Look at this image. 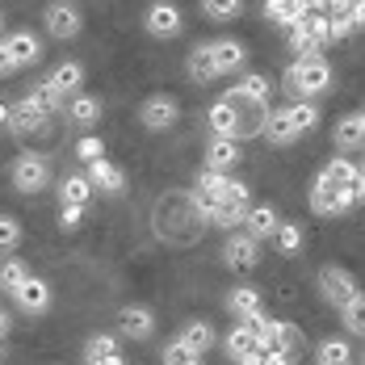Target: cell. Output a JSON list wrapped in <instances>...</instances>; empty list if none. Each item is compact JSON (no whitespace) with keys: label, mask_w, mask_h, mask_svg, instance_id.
I'll return each mask as SVG.
<instances>
[{"label":"cell","mask_w":365,"mask_h":365,"mask_svg":"<svg viewBox=\"0 0 365 365\" xmlns=\"http://www.w3.org/2000/svg\"><path fill=\"white\" fill-rule=\"evenodd\" d=\"M328 84H331V68H328L324 55H315V59H294L290 72H286V93H298L302 101H307V97H319Z\"/></svg>","instance_id":"obj_1"},{"label":"cell","mask_w":365,"mask_h":365,"mask_svg":"<svg viewBox=\"0 0 365 365\" xmlns=\"http://www.w3.org/2000/svg\"><path fill=\"white\" fill-rule=\"evenodd\" d=\"M46 181H51L46 155H38V151L17 155V164H13V185H17L21 193H38V189H46Z\"/></svg>","instance_id":"obj_2"},{"label":"cell","mask_w":365,"mask_h":365,"mask_svg":"<svg viewBox=\"0 0 365 365\" xmlns=\"http://www.w3.org/2000/svg\"><path fill=\"white\" fill-rule=\"evenodd\" d=\"M319 290H324V298L328 302H336V307H344V302H353L357 298V282H353V273L349 269H340V264H328L324 273H319Z\"/></svg>","instance_id":"obj_3"},{"label":"cell","mask_w":365,"mask_h":365,"mask_svg":"<svg viewBox=\"0 0 365 365\" xmlns=\"http://www.w3.org/2000/svg\"><path fill=\"white\" fill-rule=\"evenodd\" d=\"M353 202H357V197H353L349 185H344V189H331V185H324L315 177V189H311V210H315V215H344Z\"/></svg>","instance_id":"obj_4"},{"label":"cell","mask_w":365,"mask_h":365,"mask_svg":"<svg viewBox=\"0 0 365 365\" xmlns=\"http://www.w3.org/2000/svg\"><path fill=\"white\" fill-rule=\"evenodd\" d=\"M139 118H143L147 130H168V126H177L181 106H177L173 97H164V93H160V97H147V101H143V113H139Z\"/></svg>","instance_id":"obj_5"},{"label":"cell","mask_w":365,"mask_h":365,"mask_svg":"<svg viewBox=\"0 0 365 365\" xmlns=\"http://www.w3.org/2000/svg\"><path fill=\"white\" fill-rule=\"evenodd\" d=\"M222 260H227V269H235V273L256 269V260H260V244L240 231V235H231V240L222 244Z\"/></svg>","instance_id":"obj_6"},{"label":"cell","mask_w":365,"mask_h":365,"mask_svg":"<svg viewBox=\"0 0 365 365\" xmlns=\"http://www.w3.org/2000/svg\"><path fill=\"white\" fill-rule=\"evenodd\" d=\"M42 21H46V34H55V38L80 34V9H76V4H46Z\"/></svg>","instance_id":"obj_7"},{"label":"cell","mask_w":365,"mask_h":365,"mask_svg":"<svg viewBox=\"0 0 365 365\" xmlns=\"http://www.w3.org/2000/svg\"><path fill=\"white\" fill-rule=\"evenodd\" d=\"M4 46H9V59H13V68H34L38 59H42V42H38L30 30H17V34L4 38Z\"/></svg>","instance_id":"obj_8"},{"label":"cell","mask_w":365,"mask_h":365,"mask_svg":"<svg viewBox=\"0 0 365 365\" xmlns=\"http://www.w3.org/2000/svg\"><path fill=\"white\" fill-rule=\"evenodd\" d=\"M4 126L21 139V135H34V130L46 126V113H38L30 101H17V106H9V113H4Z\"/></svg>","instance_id":"obj_9"},{"label":"cell","mask_w":365,"mask_h":365,"mask_svg":"<svg viewBox=\"0 0 365 365\" xmlns=\"http://www.w3.org/2000/svg\"><path fill=\"white\" fill-rule=\"evenodd\" d=\"M210 55H215V63H219V76L240 72V68L248 63V51H244V42H240V38H222V42H210Z\"/></svg>","instance_id":"obj_10"},{"label":"cell","mask_w":365,"mask_h":365,"mask_svg":"<svg viewBox=\"0 0 365 365\" xmlns=\"http://www.w3.org/2000/svg\"><path fill=\"white\" fill-rule=\"evenodd\" d=\"M235 164H240V143L235 139H210V147H206V173L227 177V168H235Z\"/></svg>","instance_id":"obj_11"},{"label":"cell","mask_w":365,"mask_h":365,"mask_svg":"<svg viewBox=\"0 0 365 365\" xmlns=\"http://www.w3.org/2000/svg\"><path fill=\"white\" fill-rule=\"evenodd\" d=\"M147 30L155 38L181 34V9H177V4H151V9H147Z\"/></svg>","instance_id":"obj_12"},{"label":"cell","mask_w":365,"mask_h":365,"mask_svg":"<svg viewBox=\"0 0 365 365\" xmlns=\"http://www.w3.org/2000/svg\"><path fill=\"white\" fill-rule=\"evenodd\" d=\"M13 298H17V307H21V311L42 315V311L51 307V286H46L42 277H26V282H21V290L13 294Z\"/></svg>","instance_id":"obj_13"},{"label":"cell","mask_w":365,"mask_h":365,"mask_svg":"<svg viewBox=\"0 0 365 365\" xmlns=\"http://www.w3.org/2000/svg\"><path fill=\"white\" fill-rule=\"evenodd\" d=\"M88 185H93V189H106V193H122V189H126V177H122L118 164H110V160L101 155V160L88 164Z\"/></svg>","instance_id":"obj_14"},{"label":"cell","mask_w":365,"mask_h":365,"mask_svg":"<svg viewBox=\"0 0 365 365\" xmlns=\"http://www.w3.org/2000/svg\"><path fill=\"white\" fill-rule=\"evenodd\" d=\"M277 222H282V219H277V210H273V206H256V210L244 215V235L260 244V240H269V235L277 231Z\"/></svg>","instance_id":"obj_15"},{"label":"cell","mask_w":365,"mask_h":365,"mask_svg":"<svg viewBox=\"0 0 365 365\" xmlns=\"http://www.w3.org/2000/svg\"><path fill=\"white\" fill-rule=\"evenodd\" d=\"M177 340H181V344L189 349V353H197V357H202V353H210V349L219 344V336H215V328H210V324H202V319H193V324H185Z\"/></svg>","instance_id":"obj_16"},{"label":"cell","mask_w":365,"mask_h":365,"mask_svg":"<svg viewBox=\"0 0 365 365\" xmlns=\"http://www.w3.org/2000/svg\"><path fill=\"white\" fill-rule=\"evenodd\" d=\"M206 118H210V130H215V139H235V135H240V110H235V106L215 101Z\"/></svg>","instance_id":"obj_17"},{"label":"cell","mask_w":365,"mask_h":365,"mask_svg":"<svg viewBox=\"0 0 365 365\" xmlns=\"http://www.w3.org/2000/svg\"><path fill=\"white\" fill-rule=\"evenodd\" d=\"M151 331H155V315H151L147 307H126V311H122V336L147 340Z\"/></svg>","instance_id":"obj_18"},{"label":"cell","mask_w":365,"mask_h":365,"mask_svg":"<svg viewBox=\"0 0 365 365\" xmlns=\"http://www.w3.org/2000/svg\"><path fill=\"white\" fill-rule=\"evenodd\" d=\"M302 13H307L302 0H269V4H264V17H269L273 26H286V30H294V26L302 21Z\"/></svg>","instance_id":"obj_19"},{"label":"cell","mask_w":365,"mask_h":365,"mask_svg":"<svg viewBox=\"0 0 365 365\" xmlns=\"http://www.w3.org/2000/svg\"><path fill=\"white\" fill-rule=\"evenodd\" d=\"M80 80H84V68H80L76 59H63V63L51 72V80H46V84H51L59 97H72L76 88H80Z\"/></svg>","instance_id":"obj_20"},{"label":"cell","mask_w":365,"mask_h":365,"mask_svg":"<svg viewBox=\"0 0 365 365\" xmlns=\"http://www.w3.org/2000/svg\"><path fill=\"white\" fill-rule=\"evenodd\" d=\"M260 130L269 135V143H277V147H286L294 143L298 135H294V126H290V113L286 110H269L264 113V122H260Z\"/></svg>","instance_id":"obj_21"},{"label":"cell","mask_w":365,"mask_h":365,"mask_svg":"<svg viewBox=\"0 0 365 365\" xmlns=\"http://www.w3.org/2000/svg\"><path fill=\"white\" fill-rule=\"evenodd\" d=\"M365 139V118L361 113H349V118H340V126H336V147L349 155V151H357Z\"/></svg>","instance_id":"obj_22"},{"label":"cell","mask_w":365,"mask_h":365,"mask_svg":"<svg viewBox=\"0 0 365 365\" xmlns=\"http://www.w3.org/2000/svg\"><path fill=\"white\" fill-rule=\"evenodd\" d=\"M227 311L235 319H252V315H260V294L252 286H235V290L227 294Z\"/></svg>","instance_id":"obj_23"},{"label":"cell","mask_w":365,"mask_h":365,"mask_svg":"<svg viewBox=\"0 0 365 365\" xmlns=\"http://www.w3.org/2000/svg\"><path fill=\"white\" fill-rule=\"evenodd\" d=\"M189 76H193V80H202V84L219 80V63H215V55H210V42H202V46H193V51H189Z\"/></svg>","instance_id":"obj_24"},{"label":"cell","mask_w":365,"mask_h":365,"mask_svg":"<svg viewBox=\"0 0 365 365\" xmlns=\"http://www.w3.org/2000/svg\"><path fill=\"white\" fill-rule=\"evenodd\" d=\"M84 365H126V361H122L113 336H93L88 340V353H84Z\"/></svg>","instance_id":"obj_25"},{"label":"cell","mask_w":365,"mask_h":365,"mask_svg":"<svg viewBox=\"0 0 365 365\" xmlns=\"http://www.w3.org/2000/svg\"><path fill=\"white\" fill-rule=\"evenodd\" d=\"M357 177H361V168H357L353 160H344V155H336V160H331L328 168L319 173V181L331 185V189H344V185H353Z\"/></svg>","instance_id":"obj_26"},{"label":"cell","mask_w":365,"mask_h":365,"mask_svg":"<svg viewBox=\"0 0 365 365\" xmlns=\"http://www.w3.org/2000/svg\"><path fill=\"white\" fill-rule=\"evenodd\" d=\"M68 118L76 126H93V122H101V101L97 97H72L68 101Z\"/></svg>","instance_id":"obj_27"},{"label":"cell","mask_w":365,"mask_h":365,"mask_svg":"<svg viewBox=\"0 0 365 365\" xmlns=\"http://www.w3.org/2000/svg\"><path fill=\"white\" fill-rule=\"evenodd\" d=\"M26 277H30L26 260H17V256L0 260V290H4V294H17V290H21V282H26Z\"/></svg>","instance_id":"obj_28"},{"label":"cell","mask_w":365,"mask_h":365,"mask_svg":"<svg viewBox=\"0 0 365 365\" xmlns=\"http://www.w3.org/2000/svg\"><path fill=\"white\" fill-rule=\"evenodd\" d=\"M286 113H290L294 135H307V130H315V126H319V110H315L311 101H294V106H286Z\"/></svg>","instance_id":"obj_29"},{"label":"cell","mask_w":365,"mask_h":365,"mask_svg":"<svg viewBox=\"0 0 365 365\" xmlns=\"http://www.w3.org/2000/svg\"><path fill=\"white\" fill-rule=\"evenodd\" d=\"M88 193H93L88 177H68V181L59 185V197H63V206H80V210H88Z\"/></svg>","instance_id":"obj_30"},{"label":"cell","mask_w":365,"mask_h":365,"mask_svg":"<svg viewBox=\"0 0 365 365\" xmlns=\"http://www.w3.org/2000/svg\"><path fill=\"white\" fill-rule=\"evenodd\" d=\"M256 349H260V344H256V336H252L248 328H244V324H240V328H235L231 336H227V353H231L235 361H244V357H252Z\"/></svg>","instance_id":"obj_31"},{"label":"cell","mask_w":365,"mask_h":365,"mask_svg":"<svg viewBox=\"0 0 365 365\" xmlns=\"http://www.w3.org/2000/svg\"><path fill=\"white\" fill-rule=\"evenodd\" d=\"M26 101H30L38 113H51V110H59V101H63V97H59V93H55V88L42 80V84H34V88L26 93Z\"/></svg>","instance_id":"obj_32"},{"label":"cell","mask_w":365,"mask_h":365,"mask_svg":"<svg viewBox=\"0 0 365 365\" xmlns=\"http://www.w3.org/2000/svg\"><path fill=\"white\" fill-rule=\"evenodd\" d=\"M273 240H277V248H282L286 256H294L298 248H302V227H298V222H277Z\"/></svg>","instance_id":"obj_33"},{"label":"cell","mask_w":365,"mask_h":365,"mask_svg":"<svg viewBox=\"0 0 365 365\" xmlns=\"http://www.w3.org/2000/svg\"><path fill=\"white\" fill-rule=\"evenodd\" d=\"M202 9H206V17H210V21H231V17H240V13H244V4H240V0H206Z\"/></svg>","instance_id":"obj_34"},{"label":"cell","mask_w":365,"mask_h":365,"mask_svg":"<svg viewBox=\"0 0 365 365\" xmlns=\"http://www.w3.org/2000/svg\"><path fill=\"white\" fill-rule=\"evenodd\" d=\"M349 357H353V353H349L344 340H324V344H319V365H349Z\"/></svg>","instance_id":"obj_35"},{"label":"cell","mask_w":365,"mask_h":365,"mask_svg":"<svg viewBox=\"0 0 365 365\" xmlns=\"http://www.w3.org/2000/svg\"><path fill=\"white\" fill-rule=\"evenodd\" d=\"M244 215H248V210L219 202V206H215V215H210V222H215V227H244Z\"/></svg>","instance_id":"obj_36"},{"label":"cell","mask_w":365,"mask_h":365,"mask_svg":"<svg viewBox=\"0 0 365 365\" xmlns=\"http://www.w3.org/2000/svg\"><path fill=\"white\" fill-rule=\"evenodd\" d=\"M164 365H202V357L189 353L181 340H173V344H164Z\"/></svg>","instance_id":"obj_37"},{"label":"cell","mask_w":365,"mask_h":365,"mask_svg":"<svg viewBox=\"0 0 365 365\" xmlns=\"http://www.w3.org/2000/svg\"><path fill=\"white\" fill-rule=\"evenodd\" d=\"M222 202H227V206H240V210H252V206H248V185L231 181V177H227V189H222Z\"/></svg>","instance_id":"obj_38"},{"label":"cell","mask_w":365,"mask_h":365,"mask_svg":"<svg viewBox=\"0 0 365 365\" xmlns=\"http://www.w3.org/2000/svg\"><path fill=\"white\" fill-rule=\"evenodd\" d=\"M340 319H344V328H349V331H357V336H361V294H357L353 302H344V307H340Z\"/></svg>","instance_id":"obj_39"},{"label":"cell","mask_w":365,"mask_h":365,"mask_svg":"<svg viewBox=\"0 0 365 365\" xmlns=\"http://www.w3.org/2000/svg\"><path fill=\"white\" fill-rule=\"evenodd\" d=\"M17 240H21V227H17V219L0 215V252H9V248H13Z\"/></svg>","instance_id":"obj_40"},{"label":"cell","mask_w":365,"mask_h":365,"mask_svg":"<svg viewBox=\"0 0 365 365\" xmlns=\"http://www.w3.org/2000/svg\"><path fill=\"white\" fill-rule=\"evenodd\" d=\"M101 151H106V143H101V139H93V135H84V139L76 143V155H80L84 164H93V160H101Z\"/></svg>","instance_id":"obj_41"},{"label":"cell","mask_w":365,"mask_h":365,"mask_svg":"<svg viewBox=\"0 0 365 365\" xmlns=\"http://www.w3.org/2000/svg\"><path fill=\"white\" fill-rule=\"evenodd\" d=\"M80 219H84V210H80V206H63V215H59V222H63L68 231H72V227H80Z\"/></svg>","instance_id":"obj_42"},{"label":"cell","mask_w":365,"mask_h":365,"mask_svg":"<svg viewBox=\"0 0 365 365\" xmlns=\"http://www.w3.org/2000/svg\"><path fill=\"white\" fill-rule=\"evenodd\" d=\"M9 72H17V68H13V59H9V46L0 42V76H9Z\"/></svg>","instance_id":"obj_43"},{"label":"cell","mask_w":365,"mask_h":365,"mask_svg":"<svg viewBox=\"0 0 365 365\" xmlns=\"http://www.w3.org/2000/svg\"><path fill=\"white\" fill-rule=\"evenodd\" d=\"M260 365H294V361H286V357H277V353H264V357H260Z\"/></svg>","instance_id":"obj_44"},{"label":"cell","mask_w":365,"mask_h":365,"mask_svg":"<svg viewBox=\"0 0 365 365\" xmlns=\"http://www.w3.org/2000/svg\"><path fill=\"white\" fill-rule=\"evenodd\" d=\"M4 331H9V315H4V311H0V336H4Z\"/></svg>","instance_id":"obj_45"},{"label":"cell","mask_w":365,"mask_h":365,"mask_svg":"<svg viewBox=\"0 0 365 365\" xmlns=\"http://www.w3.org/2000/svg\"><path fill=\"white\" fill-rule=\"evenodd\" d=\"M4 113H9V106H4V101H0V126H4Z\"/></svg>","instance_id":"obj_46"},{"label":"cell","mask_w":365,"mask_h":365,"mask_svg":"<svg viewBox=\"0 0 365 365\" xmlns=\"http://www.w3.org/2000/svg\"><path fill=\"white\" fill-rule=\"evenodd\" d=\"M0 353H4V344H0Z\"/></svg>","instance_id":"obj_47"},{"label":"cell","mask_w":365,"mask_h":365,"mask_svg":"<svg viewBox=\"0 0 365 365\" xmlns=\"http://www.w3.org/2000/svg\"><path fill=\"white\" fill-rule=\"evenodd\" d=\"M0 30H4V21H0Z\"/></svg>","instance_id":"obj_48"}]
</instances>
